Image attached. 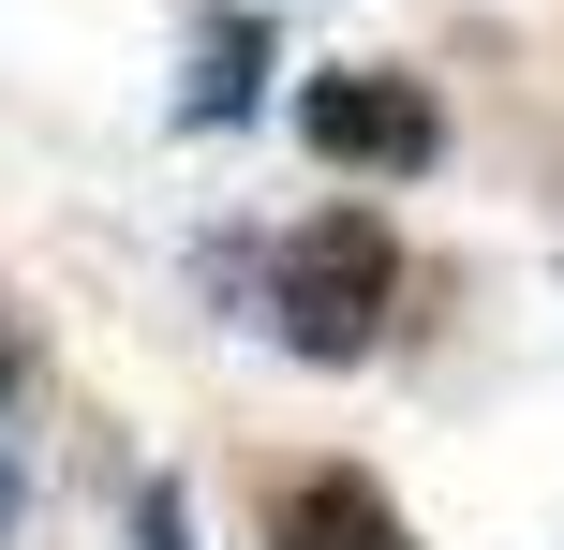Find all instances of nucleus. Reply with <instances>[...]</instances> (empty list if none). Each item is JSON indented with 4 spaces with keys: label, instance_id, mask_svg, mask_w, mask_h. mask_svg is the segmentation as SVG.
I'll return each mask as SVG.
<instances>
[{
    "label": "nucleus",
    "instance_id": "obj_1",
    "mask_svg": "<svg viewBox=\"0 0 564 550\" xmlns=\"http://www.w3.org/2000/svg\"><path fill=\"white\" fill-rule=\"evenodd\" d=\"M387 298H401V254H387L371 208H312L297 238H268V327L312 373H357L387 343Z\"/></svg>",
    "mask_w": 564,
    "mask_h": 550
},
{
    "label": "nucleus",
    "instance_id": "obj_2",
    "mask_svg": "<svg viewBox=\"0 0 564 550\" xmlns=\"http://www.w3.org/2000/svg\"><path fill=\"white\" fill-rule=\"evenodd\" d=\"M297 134H312V164H341V179H431V164H446V105H431L416 75H387V60L312 75L297 89Z\"/></svg>",
    "mask_w": 564,
    "mask_h": 550
},
{
    "label": "nucleus",
    "instance_id": "obj_3",
    "mask_svg": "<svg viewBox=\"0 0 564 550\" xmlns=\"http://www.w3.org/2000/svg\"><path fill=\"white\" fill-rule=\"evenodd\" d=\"M268 15H208L194 30V89H178V119H194V134H238V119H253V89H268Z\"/></svg>",
    "mask_w": 564,
    "mask_h": 550
},
{
    "label": "nucleus",
    "instance_id": "obj_4",
    "mask_svg": "<svg viewBox=\"0 0 564 550\" xmlns=\"http://www.w3.org/2000/svg\"><path fill=\"white\" fill-rule=\"evenodd\" d=\"M268 550H416V536H401V506L371 492V476H297Z\"/></svg>",
    "mask_w": 564,
    "mask_h": 550
},
{
    "label": "nucleus",
    "instance_id": "obj_5",
    "mask_svg": "<svg viewBox=\"0 0 564 550\" xmlns=\"http://www.w3.org/2000/svg\"><path fill=\"white\" fill-rule=\"evenodd\" d=\"M134 550H194V492H178V476L134 492Z\"/></svg>",
    "mask_w": 564,
    "mask_h": 550
},
{
    "label": "nucleus",
    "instance_id": "obj_6",
    "mask_svg": "<svg viewBox=\"0 0 564 550\" xmlns=\"http://www.w3.org/2000/svg\"><path fill=\"white\" fill-rule=\"evenodd\" d=\"M15 506H30V476H15V446H0V536H15Z\"/></svg>",
    "mask_w": 564,
    "mask_h": 550
},
{
    "label": "nucleus",
    "instance_id": "obj_7",
    "mask_svg": "<svg viewBox=\"0 0 564 550\" xmlns=\"http://www.w3.org/2000/svg\"><path fill=\"white\" fill-rule=\"evenodd\" d=\"M0 387H15V327H0Z\"/></svg>",
    "mask_w": 564,
    "mask_h": 550
}]
</instances>
